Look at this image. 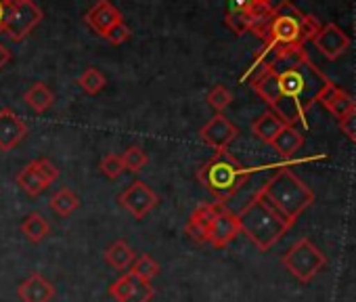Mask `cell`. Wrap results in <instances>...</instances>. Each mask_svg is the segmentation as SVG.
Listing matches in <instances>:
<instances>
[{
	"instance_id": "1",
	"label": "cell",
	"mask_w": 356,
	"mask_h": 302,
	"mask_svg": "<svg viewBox=\"0 0 356 302\" xmlns=\"http://www.w3.org/2000/svg\"><path fill=\"white\" fill-rule=\"evenodd\" d=\"M331 80L310 61L304 47L287 49L252 88L287 126L304 122Z\"/></svg>"
},
{
	"instance_id": "2",
	"label": "cell",
	"mask_w": 356,
	"mask_h": 302,
	"mask_svg": "<svg viewBox=\"0 0 356 302\" xmlns=\"http://www.w3.org/2000/svg\"><path fill=\"white\" fill-rule=\"evenodd\" d=\"M258 193L277 210V214L289 227H293L296 221L314 202V191L289 168H279Z\"/></svg>"
},
{
	"instance_id": "3",
	"label": "cell",
	"mask_w": 356,
	"mask_h": 302,
	"mask_svg": "<svg viewBox=\"0 0 356 302\" xmlns=\"http://www.w3.org/2000/svg\"><path fill=\"white\" fill-rule=\"evenodd\" d=\"M250 170L241 166V162L229 154V151H216V154L200 166L197 181L216 198V202L227 204L237 191L248 183Z\"/></svg>"
},
{
	"instance_id": "4",
	"label": "cell",
	"mask_w": 356,
	"mask_h": 302,
	"mask_svg": "<svg viewBox=\"0 0 356 302\" xmlns=\"http://www.w3.org/2000/svg\"><path fill=\"white\" fill-rule=\"evenodd\" d=\"M237 218L241 233H245L250 241L262 252L270 250L291 229L260 193L252 198V202L237 214Z\"/></svg>"
},
{
	"instance_id": "5",
	"label": "cell",
	"mask_w": 356,
	"mask_h": 302,
	"mask_svg": "<svg viewBox=\"0 0 356 302\" xmlns=\"http://www.w3.org/2000/svg\"><path fill=\"white\" fill-rule=\"evenodd\" d=\"M304 13L289 0H283L279 7H273V19L266 28V34L262 42H268L281 51H287L291 47H304L302 42V24Z\"/></svg>"
},
{
	"instance_id": "6",
	"label": "cell",
	"mask_w": 356,
	"mask_h": 302,
	"mask_svg": "<svg viewBox=\"0 0 356 302\" xmlns=\"http://www.w3.org/2000/svg\"><path fill=\"white\" fill-rule=\"evenodd\" d=\"M281 262L298 281L310 283L318 275V271L327 264V258L308 237H302L283 254Z\"/></svg>"
},
{
	"instance_id": "7",
	"label": "cell",
	"mask_w": 356,
	"mask_h": 302,
	"mask_svg": "<svg viewBox=\"0 0 356 302\" xmlns=\"http://www.w3.org/2000/svg\"><path fill=\"white\" fill-rule=\"evenodd\" d=\"M44 19L42 9L34 3V0H28L24 5H15L9 7V15L3 28V34H7L11 40L22 42L24 38H28L32 34V30Z\"/></svg>"
},
{
	"instance_id": "8",
	"label": "cell",
	"mask_w": 356,
	"mask_h": 302,
	"mask_svg": "<svg viewBox=\"0 0 356 302\" xmlns=\"http://www.w3.org/2000/svg\"><path fill=\"white\" fill-rule=\"evenodd\" d=\"M59 179V168L49 160V158H38L30 162L19 175H17V185L32 198H38L42 191L49 189Z\"/></svg>"
},
{
	"instance_id": "9",
	"label": "cell",
	"mask_w": 356,
	"mask_h": 302,
	"mask_svg": "<svg viewBox=\"0 0 356 302\" xmlns=\"http://www.w3.org/2000/svg\"><path fill=\"white\" fill-rule=\"evenodd\" d=\"M159 198L157 193L143 181H134L124 193L118 196V204L122 208H126L134 218H145L155 206H157Z\"/></svg>"
},
{
	"instance_id": "10",
	"label": "cell",
	"mask_w": 356,
	"mask_h": 302,
	"mask_svg": "<svg viewBox=\"0 0 356 302\" xmlns=\"http://www.w3.org/2000/svg\"><path fill=\"white\" fill-rule=\"evenodd\" d=\"M239 233H241V227H239L237 214L231 212L225 204L218 202L214 221H212L210 231H208V244H212L214 248H220V250H222V248H227Z\"/></svg>"
},
{
	"instance_id": "11",
	"label": "cell",
	"mask_w": 356,
	"mask_h": 302,
	"mask_svg": "<svg viewBox=\"0 0 356 302\" xmlns=\"http://www.w3.org/2000/svg\"><path fill=\"white\" fill-rule=\"evenodd\" d=\"M237 134L239 128L222 113H216L208 124L200 128V138L216 151H225L237 138Z\"/></svg>"
},
{
	"instance_id": "12",
	"label": "cell",
	"mask_w": 356,
	"mask_h": 302,
	"mask_svg": "<svg viewBox=\"0 0 356 302\" xmlns=\"http://www.w3.org/2000/svg\"><path fill=\"white\" fill-rule=\"evenodd\" d=\"M109 294L118 302H151L155 289L151 281H143L132 273H124L120 279H115L109 285Z\"/></svg>"
},
{
	"instance_id": "13",
	"label": "cell",
	"mask_w": 356,
	"mask_h": 302,
	"mask_svg": "<svg viewBox=\"0 0 356 302\" xmlns=\"http://www.w3.org/2000/svg\"><path fill=\"white\" fill-rule=\"evenodd\" d=\"M316 51H321L327 59H337L339 55H343L350 47V38L348 34L335 26V24H327V26H321L318 34L312 38Z\"/></svg>"
},
{
	"instance_id": "14",
	"label": "cell",
	"mask_w": 356,
	"mask_h": 302,
	"mask_svg": "<svg viewBox=\"0 0 356 302\" xmlns=\"http://www.w3.org/2000/svg\"><path fill=\"white\" fill-rule=\"evenodd\" d=\"M26 134L28 124L11 107H5L0 111V149L11 151L26 138Z\"/></svg>"
},
{
	"instance_id": "15",
	"label": "cell",
	"mask_w": 356,
	"mask_h": 302,
	"mask_svg": "<svg viewBox=\"0 0 356 302\" xmlns=\"http://www.w3.org/2000/svg\"><path fill=\"white\" fill-rule=\"evenodd\" d=\"M84 22H86L99 36H103L113 24L124 22V19H122V13L111 5V0H97V5L84 15Z\"/></svg>"
},
{
	"instance_id": "16",
	"label": "cell",
	"mask_w": 356,
	"mask_h": 302,
	"mask_svg": "<svg viewBox=\"0 0 356 302\" xmlns=\"http://www.w3.org/2000/svg\"><path fill=\"white\" fill-rule=\"evenodd\" d=\"M216 208H218V202H214V204H202V206H197V208L191 212L185 231H187V235H191L197 244H208V231H210V225H212V221H214Z\"/></svg>"
},
{
	"instance_id": "17",
	"label": "cell",
	"mask_w": 356,
	"mask_h": 302,
	"mask_svg": "<svg viewBox=\"0 0 356 302\" xmlns=\"http://www.w3.org/2000/svg\"><path fill=\"white\" fill-rule=\"evenodd\" d=\"M17 294L24 302H51L55 296V285L42 273H34L19 285Z\"/></svg>"
},
{
	"instance_id": "18",
	"label": "cell",
	"mask_w": 356,
	"mask_h": 302,
	"mask_svg": "<svg viewBox=\"0 0 356 302\" xmlns=\"http://www.w3.org/2000/svg\"><path fill=\"white\" fill-rule=\"evenodd\" d=\"M318 101H321L323 107H325L333 118H337V120H341L346 113H350V111L356 107V101H354L346 90H341L337 84H333V82L323 90V95H321Z\"/></svg>"
},
{
	"instance_id": "19",
	"label": "cell",
	"mask_w": 356,
	"mask_h": 302,
	"mask_svg": "<svg viewBox=\"0 0 356 302\" xmlns=\"http://www.w3.org/2000/svg\"><path fill=\"white\" fill-rule=\"evenodd\" d=\"M270 145H273V149L277 151L281 158H293L298 151L302 149V145H304V136H302V132L296 130V126H287L285 124L279 130V134L273 138Z\"/></svg>"
},
{
	"instance_id": "20",
	"label": "cell",
	"mask_w": 356,
	"mask_h": 302,
	"mask_svg": "<svg viewBox=\"0 0 356 302\" xmlns=\"http://www.w3.org/2000/svg\"><path fill=\"white\" fill-rule=\"evenodd\" d=\"M24 101L30 109H34L36 113H44L53 103H55V93L44 84V82H36L32 84L26 93H24Z\"/></svg>"
},
{
	"instance_id": "21",
	"label": "cell",
	"mask_w": 356,
	"mask_h": 302,
	"mask_svg": "<svg viewBox=\"0 0 356 302\" xmlns=\"http://www.w3.org/2000/svg\"><path fill=\"white\" fill-rule=\"evenodd\" d=\"M134 258H136L134 250L130 248V244L126 239H118L105 250V260L118 271H128Z\"/></svg>"
},
{
	"instance_id": "22",
	"label": "cell",
	"mask_w": 356,
	"mask_h": 302,
	"mask_svg": "<svg viewBox=\"0 0 356 302\" xmlns=\"http://www.w3.org/2000/svg\"><path fill=\"white\" fill-rule=\"evenodd\" d=\"M285 124L273 113V111H266V113H262L254 124H252V132L260 138V141H264V143H273V138L279 134V130L283 128Z\"/></svg>"
},
{
	"instance_id": "23",
	"label": "cell",
	"mask_w": 356,
	"mask_h": 302,
	"mask_svg": "<svg viewBox=\"0 0 356 302\" xmlns=\"http://www.w3.org/2000/svg\"><path fill=\"white\" fill-rule=\"evenodd\" d=\"M22 231L24 235L32 241V244H40L49 233H51V225L47 223V218H42L38 212H32L26 216V221L22 223Z\"/></svg>"
},
{
	"instance_id": "24",
	"label": "cell",
	"mask_w": 356,
	"mask_h": 302,
	"mask_svg": "<svg viewBox=\"0 0 356 302\" xmlns=\"http://www.w3.org/2000/svg\"><path fill=\"white\" fill-rule=\"evenodd\" d=\"M51 210L53 212H57L59 216H70L72 212H76L78 208H80V198L72 191V189H67V187H63V189H59L53 198H51Z\"/></svg>"
},
{
	"instance_id": "25",
	"label": "cell",
	"mask_w": 356,
	"mask_h": 302,
	"mask_svg": "<svg viewBox=\"0 0 356 302\" xmlns=\"http://www.w3.org/2000/svg\"><path fill=\"white\" fill-rule=\"evenodd\" d=\"M159 271H161L159 269V262L153 260L149 254H140L138 258H134L132 264H130V269H128V273H132L134 277H138L143 281H153V277H157Z\"/></svg>"
},
{
	"instance_id": "26",
	"label": "cell",
	"mask_w": 356,
	"mask_h": 302,
	"mask_svg": "<svg viewBox=\"0 0 356 302\" xmlns=\"http://www.w3.org/2000/svg\"><path fill=\"white\" fill-rule=\"evenodd\" d=\"M120 158H122L124 170L134 173V175H136V173H140V170L147 166V162H149V158H147V154L143 151V147H136V145L128 147Z\"/></svg>"
},
{
	"instance_id": "27",
	"label": "cell",
	"mask_w": 356,
	"mask_h": 302,
	"mask_svg": "<svg viewBox=\"0 0 356 302\" xmlns=\"http://www.w3.org/2000/svg\"><path fill=\"white\" fill-rule=\"evenodd\" d=\"M78 84H80V88H82L86 95H97V93H101V90L105 88L107 80H105V76H103L97 67H88V70L78 78Z\"/></svg>"
},
{
	"instance_id": "28",
	"label": "cell",
	"mask_w": 356,
	"mask_h": 302,
	"mask_svg": "<svg viewBox=\"0 0 356 302\" xmlns=\"http://www.w3.org/2000/svg\"><path fill=\"white\" fill-rule=\"evenodd\" d=\"M206 101H208V105H210L212 109H216L218 113H222V111L233 103V93H231L227 86L216 84V86L208 93Z\"/></svg>"
},
{
	"instance_id": "29",
	"label": "cell",
	"mask_w": 356,
	"mask_h": 302,
	"mask_svg": "<svg viewBox=\"0 0 356 302\" xmlns=\"http://www.w3.org/2000/svg\"><path fill=\"white\" fill-rule=\"evenodd\" d=\"M225 24L229 26V30L235 36H243V34L252 32V17H250V13H231V11H227Z\"/></svg>"
},
{
	"instance_id": "30",
	"label": "cell",
	"mask_w": 356,
	"mask_h": 302,
	"mask_svg": "<svg viewBox=\"0 0 356 302\" xmlns=\"http://www.w3.org/2000/svg\"><path fill=\"white\" fill-rule=\"evenodd\" d=\"M99 168H101V173H103L107 179H118V177L124 173L122 158H120V156H115V154H107V156L101 160Z\"/></svg>"
},
{
	"instance_id": "31",
	"label": "cell",
	"mask_w": 356,
	"mask_h": 302,
	"mask_svg": "<svg viewBox=\"0 0 356 302\" xmlns=\"http://www.w3.org/2000/svg\"><path fill=\"white\" fill-rule=\"evenodd\" d=\"M103 38L111 45H124L130 38V28L124 22H118L103 34Z\"/></svg>"
},
{
	"instance_id": "32",
	"label": "cell",
	"mask_w": 356,
	"mask_h": 302,
	"mask_svg": "<svg viewBox=\"0 0 356 302\" xmlns=\"http://www.w3.org/2000/svg\"><path fill=\"white\" fill-rule=\"evenodd\" d=\"M339 128L352 143H356V107L339 120Z\"/></svg>"
},
{
	"instance_id": "33",
	"label": "cell",
	"mask_w": 356,
	"mask_h": 302,
	"mask_svg": "<svg viewBox=\"0 0 356 302\" xmlns=\"http://www.w3.org/2000/svg\"><path fill=\"white\" fill-rule=\"evenodd\" d=\"M321 30V24L312 17V15H306L304 17V24H302V42H308L312 40Z\"/></svg>"
},
{
	"instance_id": "34",
	"label": "cell",
	"mask_w": 356,
	"mask_h": 302,
	"mask_svg": "<svg viewBox=\"0 0 356 302\" xmlns=\"http://www.w3.org/2000/svg\"><path fill=\"white\" fill-rule=\"evenodd\" d=\"M250 7H252V0H229L231 13H248Z\"/></svg>"
},
{
	"instance_id": "35",
	"label": "cell",
	"mask_w": 356,
	"mask_h": 302,
	"mask_svg": "<svg viewBox=\"0 0 356 302\" xmlns=\"http://www.w3.org/2000/svg\"><path fill=\"white\" fill-rule=\"evenodd\" d=\"M7 15H9V3L7 0H0V32H3V28H5Z\"/></svg>"
},
{
	"instance_id": "36",
	"label": "cell",
	"mask_w": 356,
	"mask_h": 302,
	"mask_svg": "<svg viewBox=\"0 0 356 302\" xmlns=\"http://www.w3.org/2000/svg\"><path fill=\"white\" fill-rule=\"evenodd\" d=\"M9 61H11V51L0 42V70H3Z\"/></svg>"
},
{
	"instance_id": "37",
	"label": "cell",
	"mask_w": 356,
	"mask_h": 302,
	"mask_svg": "<svg viewBox=\"0 0 356 302\" xmlns=\"http://www.w3.org/2000/svg\"><path fill=\"white\" fill-rule=\"evenodd\" d=\"M9 3V7H15V5H24V3H28V0H7Z\"/></svg>"
},
{
	"instance_id": "38",
	"label": "cell",
	"mask_w": 356,
	"mask_h": 302,
	"mask_svg": "<svg viewBox=\"0 0 356 302\" xmlns=\"http://www.w3.org/2000/svg\"><path fill=\"white\" fill-rule=\"evenodd\" d=\"M252 5H270V0H252Z\"/></svg>"
},
{
	"instance_id": "39",
	"label": "cell",
	"mask_w": 356,
	"mask_h": 302,
	"mask_svg": "<svg viewBox=\"0 0 356 302\" xmlns=\"http://www.w3.org/2000/svg\"><path fill=\"white\" fill-rule=\"evenodd\" d=\"M354 28H356V26H354Z\"/></svg>"
}]
</instances>
